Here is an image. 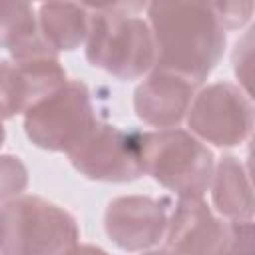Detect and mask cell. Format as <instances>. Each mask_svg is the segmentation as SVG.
I'll use <instances>...</instances> for the list:
<instances>
[{
    "label": "cell",
    "mask_w": 255,
    "mask_h": 255,
    "mask_svg": "<svg viewBox=\"0 0 255 255\" xmlns=\"http://www.w3.org/2000/svg\"><path fill=\"white\" fill-rule=\"evenodd\" d=\"M149 30L155 46V70L177 74L195 86L219 64L225 30L207 2H151Z\"/></svg>",
    "instance_id": "6da1fadb"
},
{
    "label": "cell",
    "mask_w": 255,
    "mask_h": 255,
    "mask_svg": "<svg viewBox=\"0 0 255 255\" xmlns=\"http://www.w3.org/2000/svg\"><path fill=\"white\" fill-rule=\"evenodd\" d=\"M90 30L86 38V58L120 80H135L155 64V46L149 24L137 18L143 4H104L92 6Z\"/></svg>",
    "instance_id": "7a4b0ae2"
},
{
    "label": "cell",
    "mask_w": 255,
    "mask_h": 255,
    "mask_svg": "<svg viewBox=\"0 0 255 255\" xmlns=\"http://www.w3.org/2000/svg\"><path fill=\"white\" fill-rule=\"evenodd\" d=\"M78 237L76 219L42 197H16L0 209V255H66Z\"/></svg>",
    "instance_id": "3957f363"
},
{
    "label": "cell",
    "mask_w": 255,
    "mask_h": 255,
    "mask_svg": "<svg viewBox=\"0 0 255 255\" xmlns=\"http://www.w3.org/2000/svg\"><path fill=\"white\" fill-rule=\"evenodd\" d=\"M143 173L175 191L179 199H201L213 177V153L183 129H159L139 135Z\"/></svg>",
    "instance_id": "277c9868"
},
{
    "label": "cell",
    "mask_w": 255,
    "mask_h": 255,
    "mask_svg": "<svg viewBox=\"0 0 255 255\" xmlns=\"http://www.w3.org/2000/svg\"><path fill=\"white\" fill-rule=\"evenodd\" d=\"M98 124L88 86L70 80L26 112L24 131L40 149L70 153Z\"/></svg>",
    "instance_id": "5b68a950"
},
{
    "label": "cell",
    "mask_w": 255,
    "mask_h": 255,
    "mask_svg": "<svg viewBox=\"0 0 255 255\" xmlns=\"http://www.w3.org/2000/svg\"><path fill=\"white\" fill-rule=\"evenodd\" d=\"M141 131L98 124L70 153V163L88 179L126 183L143 175Z\"/></svg>",
    "instance_id": "8992f818"
},
{
    "label": "cell",
    "mask_w": 255,
    "mask_h": 255,
    "mask_svg": "<svg viewBox=\"0 0 255 255\" xmlns=\"http://www.w3.org/2000/svg\"><path fill=\"white\" fill-rule=\"evenodd\" d=\"M189 129L219 147L243 143L253 128L251 98L229 82L203 88L187 110Z\"/></svg>",
    "instance_id": "52a82bcc"
},
{
    "label": "cell",
    "mask_w": 255,
    "mask_h": 255,
    "mask_svg": "<svg viewBox=\"0 0 255 255\" xmlns=\"http://www.w3.org/2000/svg\"><path fill=\"white\" fill-rule=\"evenodd\" d=\"M169 199L147 195H122L108 203L104 227L108 237L124 251H143L155 245L167 227Z\"/></svg>",
    "instance_id": "ba28073f"
},
{
    "label": "cell",
    "mask_w": 255,
    "mask_h": 255,
    "mask_svg": "<svg viewBox=\"0 0 255 255\" xmlns=\"http://www.w3.org/2000/svg\"><path fill=\"white\" fill-rule=\"evenodd\" d=\"M66 82V72L58 58L0 62V118L28 112Z\"/></svg>",
    "instance_id": "9c48e42d"
},
{
    "label": "cell",
    "mask_w": 255,
    "mask_h": 255,
    "mask_svg": "<svg viewBox=\"0 0 255 255\" xmlns=\"http://www.w3.org/2000/svg\"><path fill=\"white\" fill-rule=\"evenodd\" d=\"M169 255H225L229 225L219 221L201 199H179L165 227Z\"/></svg>",
    "instance_id": "30bf717a"
},
{
    "label": "cell",
    "mask_w": 255,
    "mask_h": 255,
    "mask_svg": "<svg viewBox=\"0 0 255 255\" xmlns=\"http://www.w3.org/2000/svg\"><path fill=\"white\" fill-rule=\"evenodd\" d=\"M195 98V84L171 74L155 70L143 80L133 94V108L141 122L161 129L177 126Z\"/></svg>",
    "instance_id": "8fae6325"
},
{
    "label": "cell",
    "mask_w": 255,
    "mask_h": 255,
    "mask_svg": "<svg viewBox=\"0 0 255 255\" xmlns=\"http://www.w3.org/2000/svg\"><path fill=\"white\" fill-rule=\"evenodd\" d=\"M0 48L10 50L14 60L56 58L38 30V22L28 2H0Z\"/></svg>",
    "instance_id": "7c38bea8"
},
{
    "label": "cell",
    "mask_w": 255,
    "mask_h": 255,
    "mask_svg": "<svg viewBox=\"0 0 255 255\" xmlns=\"http://www.w3.org/2000/svg\"><path fill=\"white\" fill-rule=\"evenodd\" d=\"M38 30L54 52L74 50L88 38L90 10L86 4L72 2L42 4L38 16Z\"/></svg>",
    "instance_id": "4fadbf2b"
},
{
    "label": "cell",
    "mask_w": 255,
    "mask_h": 255,
    "mask_svg": "<svg viewBox=\"0 0 255 255\" xmlns=\"http://www.w3.org/2000/svg\"><path fill=\"white\" fill-rule=\"evenodd\" d=\"M211 197L215 209L231 221H245L253 217V193L249 173L233 155L221 157L215 175L211 177Z\"/></svg>",
    "instance_id": "5bb4252c"
},
{
    "label": "cell",
    "mask_w": 255,
    "mask_h": 255,
    "mask_svg": "<svg viewBox=\"0 0 255 255\" xmlns=\"http://www.w3.org/2000/svg\"><path fill=\"white\" fill-rule=\"evenodd\" d=\"M28 185V169L14 155H0V201L16 199Z\"/></svg>",
    "instance_id": "9a60e30c"
},
{
    "label": "cell",
    "mask_w": 255,
    "mask_h": 255,
    "mask_svg": "<svg viewBox=\"0 0 255 255\" xmlns=\"http://www.w3.org/2000/svg\"><path fill=\"white\" fill-rule=\"evenodd\" d=\"M211 10L215 12L223 30H235L251 18L253 2H213Z\"/></svg>",
    "instance_id": "2e32d148"
},
{
    "label": "cell",
    "mask_w": 255,
    "mask_h": 255,
    "mask_svg": "<svg viewBox=\"0 0 255 255\" xmlns=\"http://www.w3.org/2000/svg\"><path fill=\"white\" fill-rule=\"evenodd\" d=\"M225 255H253V223H251V219L231 221Z\"/></svg>",
    "instance_id": "e0dca14e"
},
{
    "label": "cell",
    "mask_w": 255,
    "mask_h": 255,
    "mask_svg": "<svg viewBox=\"0 0 255 255\" xmlns=\"http://www.w3.org/2000/svg\"><path fill=\"white\" fill-rule=\"evenodd\" d=\"M251 30L243 36L241 42H237L235 46V54H233V68H235V76L239 78V82L245 88V94L251 98Z\"/></svg>",
    "instance_id": "ac0fdd59"
},
{
    "label": "cell",
    "mask_w": 255,
    "mask_h": 255,
    "mask_svg": "<svg viewBox=\"0 0 255 255\" xmlns=\"http://www.w3.org/2000/svg\"><path fill=\"white\" fill-rule=\"evenodd\" d=\"M66 255H108V253L100 247H94V245H76Z\"/></svg>",
    "instance_id": "d6986e66"
},
{
    "label": "cell",
    "mask_w": 255,
    "mask_h": 255,
    "mask_svg": "<svg viewBox=\"0 0 255 255\" xmlns=\"http://www.w3.org/2000/svg\"><path fill=\"white\" fill-rule=\"evenodd\" d=\"M4 137H6V133H4V126H2V118H0V147L4 143Z\"/></svg>",
    "instance_id": "ffe728a7"
},
{
    "label": "cell",
    "mask_w": 255,
    "mask_h": 255,
    "mask_svg": "<svg viewBox=\"0 0 255 255\" xmlns=\"http://www.w3.org/2000/svg\"><path fill=\"white\" fill-rule=\"evenodd\" d=\"M143 255H169L165 249H159V251H149V253H143Z\"/></svg>",
    "instance_id": "44dd1931"
}]
</instances>
